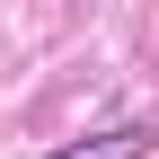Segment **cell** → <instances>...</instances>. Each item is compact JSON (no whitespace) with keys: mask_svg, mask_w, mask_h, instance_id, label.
Instances as JSON below:
<instances>
[{"mask_svg":"<svg viewBox=\"0 0 159 159\" xmlns=\"http://www.w3.org/2000/svg\"><path fill=\"white\" fill-rule=\"evenodd\" d=\"M159 150V124H115V133H89V142H62L44 159H150Z\"/></svg>","mask_w":159,"mask_h":159,"instance_id":"1","label":"cell"}]
</instances>
